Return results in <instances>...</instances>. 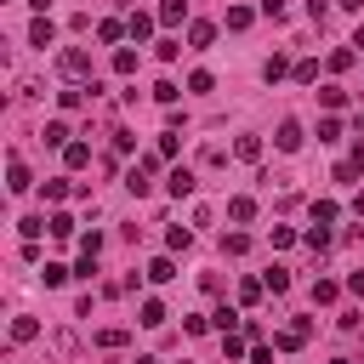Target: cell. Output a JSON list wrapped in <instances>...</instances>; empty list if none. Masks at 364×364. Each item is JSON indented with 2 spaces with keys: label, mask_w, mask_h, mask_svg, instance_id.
<instances>
[{
  "label": "cell",
  "mask_w": 364,
  "mask_h": 364,
  "mask_svg": "<svg viewBox=\"0 0 364 364\" xmlns=\"http://www.w3.org/2000/svg\"><path fill=\"white\" fill-rule=\"evenodd\" d=\"M40 279H46V284H51V290H57V284H63V279H68V267H63V262H46V273H40Z\"/></svg>",
  "instance_id": "d6a6232c"
},
{
  "label": "cell",
  "mask_w": 364,
  "mask_h": 364,
  "mask_svg": "<svg viewBox=\"0 0 364 364\" xmlns=\"http://www.w3.org/2000/svg\"><path fill=\"white\" fill-rule=\"evenodd\" d=\"M273 142H279L284 154H296V148H301V125H296V119H279V131H273Z\"/></svg>",
  "instance_id": "277c9868"
},
{
  "label": "cell",
  "mask_w": 364,
  "mask_h": 364,
  "mask_svg": "<svg viewBox=\"0 0 364 364\" xmlns=\"http://www.w3.org/2000/svg\"><path fill=\"white\" fill-rule=\"evenodd\" d=\"M336 216H341V210H336V205H330V199H313V222H318V228H330V222H336Z\"/></svg>",
  "instance_id": "7402d4cb"
},
{
  "label": "cell",
  "mask_w": 364,
  "mask_h": 364,
  "mask_svg": "<svg viewBox=\"0 0 364 364\" xmlns=\"http://www.w3.org/2000/svg\"><path fill=\"white\" fill-rule=\"evenodd\" d=\"M318 102H324V108H341L347 91H341V85H318Z\"/></svg>",
  "instance_id": "4316f807"
},
{
  "label": "cell",
  "mask_w": 364,
  "mask_h": 364,
  "mask_svg": "<svg viewBox=\"0 0 364 364\" xmlns=\"http://www.w3.org/2000/svg\"><path fill=\"white\" fill-rule=\"evenodd\" d=\"M154 154H159V159H176V136H171V131H165V136H159V142H154Z\"/></svg>",
  "instance_id": "e575fe53"
},
{
  "label": "cell",
  "mask_w": 364,
  "mask_h": 364,
  "mask_svg": "<svg viewBox=\"0 0 364 364\" xmlns=\"http://www.w3.org/2000/svg\"><path fill=\"white\" fill-rule=\"evenodd\" d=\"M6 188H11V193H28V188H34V176H28V165H23L17 154L6 159Z\"/></svg>",
  "instance_id": "3957f363"
},
{
  "label": "cell",
  "mask_w": 364,
  "mask_h": 364,
  "mask_svg": "<svg viewBox=\"0 0 364 364\" xmlns=\"http://www.w3.org/2000/svg\"><path fill=\"white\" fill-rule=\"evenodd\" d=\"M57 68H63V74H68V80H91V57H85V51H80V46H68V51H63V57H57Z\"/></svg>",
  "instance_id": "6da1fadb"
},
{
  "label": "cell",
  "mask_w": 364,
  "mask_h": 364,
  "mask_svg": "<svg viewBox=\"0 0 364 364\" xmlns=\"http://www.w3.org/2000/svg\"><path fill=\"white\" fill-rule=\"evenodd\" d=\"M34 336H40V324H34L28 313H17V318H11V347H23V341H34Z\"/></svg>",
  "instance_id": "5b68a950"
},
{
  "label": "cell",
  "mask_w": 364,
  "mask_h": 364,
  "mask_svg": "<svg viewBox=\"0 0 364 364\" xmlns=\"http://www.w3.org/2000/svg\"><path fill=\"white\" fill-rule=\"evenodd\" d=\"M262 74H267V80H279V74H290V57H284V51H273V57L262 63Z\"/></svg>",
  "instance_id": "44dd1931"
},
{
  "label": "cell",
  "mask_w": 364,
  "mask_h": 364,
  "mask_svg": "<svg viewBox=\"0 0 364 364\" xmlns=\"http://www.w3.org/2000/svg\"><path fill=\"white\" fill-rule=\"evenodd\" d=\"M165 188H171V193H176V199H188V193H193V171H188V165H176V171H171V182H165Z\"/></svg>",
  "instance_id": "ba28073f"
},
{
  "label": "cell",
  "mask_w": 364,
  "mask_h": 364,
  "mask_svg": "<svg viewBox=\"0 0 364 364\" xmlns=\"http://www.w3.org/2000/svg\"><path fill=\"white\" fill-rule=\"evenodd\" d=\"M330 364H353V358H330Z\"/></svg>",
  "instance_id": "ee69618b"
},
{
  "label": "cell",
  "mask_w": 364,
  "mask_h": 364,
  "mask_svg": "<svg viewBox=\"0 0 364 364\" xmlns=\"http://www.w3.org/2000/svg\"><path fill=\"white\" fill-rule=\"evenodd\" d=\"M233 154H239L245 165H256V159H262V136H239V142H233Z\"/></svg>",
  "instance_id": "8fae6325"
},
{
  "label": "cell",
  "mask_w": 364,
  "mask_h": 364,
  "mask_svg": "<svg viewBox=\"0 0 364 364\" xmlns=\"http://www.w3.org/2000/svg\"><path fill=\"white\" fill-rule=\"evenodd\" d=\"M336 6H347V11H364V0H336Z\"/></svg>",
  "instance_id": "60d3db41"
},
{
  "label": "cell",
  "mask_w": 364,
  "mask_h": 364,
  "mask_svg": "<svg viewBox=\"0 0 364 364\" xmlns=\"http://www.w3.org/2000/svg\"><path fill=\"white\" fill-rule=\"evenodd\" d=\"M51 40H57L51 17H34V23H28V46H51Z\"/></svg>",
  "instance_id": "8992f818"
},
{
  "label": "cell",
  "mask_w": 364,
  "mask_h": 364,
  "mask_svg": "<svg viewBox=\"0 0 364 364\" xmlns=\"http://www.w3.org/2000/svg\"><path fill=\"white\" fill-rule=\"evenodd\" d=\"M63 159H68V171H80V165H91V148H85V142H68Z\"/></svg>",
  "instance_id": "e0dca14e"
},
{
  "label": "cell",
  "mask_w": 364,
  "mask_h": 364,
  "mask_svg": "<svg viewBox=\"0 0 364 364\" xmlns=\"http://www.w3.org/2000/svg\"><path fill=\"white\" fill-rule=\"evenodd\" d=\"M119 34H125V23H114V17H108V23H97V40H102V46H114Z\"/></svg>",
  "instance_id": "484cf974"
},
{
  "label": "cell",
  "mask_w": 364,
  "mask_h": 364,
  "mask_svg": "<svg viewBox=\"0 0 364 364\" xmlns=\"http://www.w3.org/2000/svg\"><path fill=\"white\" fill-rule=\"evenodd\" d=\"M228 216H233V222H250V216H256V199H250V193L228 199Z\"/></svg>",
  "instance_id": "7c38bea8"
},
{
  "label": "cell",
  "mask_w": 364,
  "mask_h": 364,
  "mask_svg": "<svg viewBox=\"0 0 364 364\" xmlns=\"http://www.w3.org/2000/svg\"><path fill=\"white\" fill-rule=\"evenodd\" d=\"M318 142H341V119H318Z\"/></svg>",
  "instance_id": "1f68e13d"
},
{
  "label": "cell",
  "mask_w": 364,
  "mask_h": 364,
  "mask_svg": "<svg viewBox=\"0 0 364 364\" xmlns=\"http://www.w3.org/2000/svg\"><path fill=\"white\" fill-rule=\"evenodd\" d=\"M80 256H102V233H85L80 239Z\"/></svg>",
  "instance_id": "74e56055"
},
{
  "label": "cell",
  "mask_w": 364,
  "mask_h": 364,
  "mask_svg": "<svg viewBox=\"0 0 364 364\" xmlns=\"http://www.w3.org/2000/svg\"><path fill=\"white\" fill-rule=\"evenodd\" d=\"M40 136H46V148H68V125H63V119H51Z\"/></svg>",
  "instance_id": "2e32d148"
},
{
  "label": "cell",
  "mask_w": 364,
  "mask_h": 364,
  "mask_svg": "<svg viewBox=\"0 0 364 364\" xmlns=\"http://www.w3.org/2000/svg\"><path fill=\"white\" fill-rule=\"evenodd\" d=\"M165 245H171V250H188V245H193V233H188V228H171V239H165Z\"/></svg>",
  "instance_id": "8d00e7d4"
},
{
  "label": "cell",
  "mask_w": 364,
  "mask_h": 364,
  "mask_svg": "<svg viewBox=\"0 0 364 364\" xmlns=\"http://www.w3.org/2000/svg\"><path fill=\"white\" fill-rule=\"evenodd\" d=\"M330 245H336V239H330V228H318V222H313V228H307V250H330Z\"/></svg>",
  "instance_id": "603a6c76"
},
{
  "label": "cell",
  "mask_w": 364,
  "mask_h": 364,
  "mask_svg": "<svg viewBox=\"0 0 364 364\" xmlns=\"http://www.w3.org/2000/svg\"><path fill=\"white\" fill-rule=\"evenodd\" d=\"M290 74H296V85H313V80H318V63H296Z\"/></svg>",
  "instance_id": "4dcf8cb0"
},
{
  "label": "cell",
  "mask_w": 364,
  "mask_h": 364,
  "mask_svg": "<svg viewBox=\"0 0 364 364\" xmlns=\"http://www.w3.org/2000/svg\"><path fill=\"white\" fill-rule=\"evenodd\" d=\"M353 46H364V23H358V34H353Z\"/></svg>",
  "instance_id": "7bdbcfd3"
},
{
  "label": "cell",
  "mask_w": 364,
  "mask_h": 364,
  "mask_svg": "<svg viewBox=\"0 0 364 364\" xmlns=\"http://www.w3.org/2000/svg\"><path fill=\"white\" fill-rule=\"evenodd\" d=\"M210 40H216V23H188V46L193 51H205Z\"/></svg>",
  "instance_id": "52a82bcc"
},
{
  "label": "cell",
  "mask_w": 364,
  "mask_h": 364,
  "mask_svg": "<svg viewBox=\"0 0 364 364\" xmlns=\"http://www.w3.org/2000/svg\"><path fill=\"white\" fill-rule=\"evenodd\" d=\"M114 74H136V51H131V46L114 51Z\"/></svg>",
  "instance_id": "ffe728a7"
},
{
  "label": "cell",
  "mask_w": 364,
  "mask_h": 364,
  "mask_svg": "<svg viewBox=\"0 0 364 364\" xmlns=\"http://www.w3.org/2000/svg\"><path fill=\"white\" fill-rule=\"evenodd\" d=\"M222 250H228V256H245L250 239H245V233H222Z\"/></svg>",
  "instance_id": "83f0119b"
},
{
  "label": "cell",
  "mask_w": 364,
  "mask_h": 364,
  "mask_svg": "<svg viewBox=\"0 0 364 364\" xmlns=\"http://www.w3.org/2000/svg\"><path fill=\"white\" fill-rule=\"evenodd\" d=\"M182 17H188V0H159V23L165 28H176Z\"/></svg>",
  "instance_id": "30bf717a"
},
{
  "label": "cell",
  "mask_w": 364,
  "mask_h": 364,
  "mask_svg": "<svg viewBox=\"0 0 364 364\" xmlns=\"http://www.w3.org/2000/svg\"><path fill=\"white\" fill-rule=\"evenodd\" d=\"M148 28H154V17H148V11H131V23H125V34H131V40H148Z\"/></svg>",
  "instance_id": "9a60e30c"
},
{
  "label": "cell",
  "mask_w": 364,
  "mask_h": 364,
  "mask_svg": "<svg viewBox=\"0 0 364 364\" xmlns=\"http://www.w3.org/2000/svg\"><path fill=\"white\" fill-rule=\"evenodd\" d=\"M68 233H74V222H68V216L57 210V216H51V239H68Z\"/></svg>",
  "instance_id": "d590c367"
},
{
  "label": "cell",
  "mask_w": 364,
  "mask_h": 364,
  "mask_svg": "<svg viewBox=\"0 0 364 364\" xmlns=\"http://www.w3.org/2000/svg\"><path fill=\"white\" fill-rule=\"evenodd\" d=\"M17 233H23V239H40V233H51V222H46V216H23Z\"/></svg>",
  "instance_id": "ac0fdd59"
},
{
  "label": "cell",
  "mask_w": 364,
  "mask_h": 364,
  "mask_svg": "<svg viewBox=\"0 0 364 364\" xmlns=\"http://www.w3.org/2000/svg\"><path fill=\"white\" fill-rule=\"evenodd\" d=\"M250 17H256L250 6H228V28H233V34H239V28H250Z\"/></svg>",
  "instance_id": "d6986e66"
},
{
  "label": "cell",
  "mask_w": 364,
  "mask_h": 364,
  "mask_svg": "<svg viewBox=\"0 0 364 364\" xmlns=\"http://www.w3.org/2000/svg\"><path fill=\"white\" fill-rule=\"evenodd\" d=\"M313 301L330 307V301H336V284H330V279H313Z\"/></svg>",
  "instance_id": "f1b7e54d"
},
{
  "label": "cell",
  "mask_w": 364,
  "mask_h": 364,
  "mask_svg": "<svg viewBox=\"0 0 364 364\" xmlns=\"http://www.w3.org/2000/svg\"><path fill=\"white\" fill-rule=\"evenodd\" d=\"M148 279H154V284L176 279V262H171V256H154V262H148Z\"/></svg>",
  "instance_id": "4fadbf2b"
},
{
  "label": "cell",
  "mask_w": 364,
  "mask_h": 364,
  "mask_svg": "<svg viewBox=\"0 0 364 364\" xmlns=\"http://www.w3.org/2000/svg\"><path fill=\"white\" fill-rule=\"evenodd\" d=\"M245 341H250V336H233V330H222V353H228V358H245Z\"/></svg>",
  "instance_id": "d4e9b609"
},
{
  "label": "cell",
  "mask_w": 364,
  "mask_h": 364,
  "mask_svg": "<svg viewBox=\"0 0 364 364\" xmlns=\"http://www.w3.org/2000/svg\"><path fill=\"white\" fill-rule=\"evenodd\" d=\"M262 284H267V290H273V296H284V290H290V267H273V273H267V279H262Z\"/></svg>",
  "instance_id": "cb8c5ba5"
},
{
  "label": "cell",
  "mask_w": 364,
  "mask_h": 364,
  "mask_svg": "<svg viewBox=\"0 0 364 364\" xmlns=\"http://www.w3.org/2000/svg\"><path fill=\"white\" fill-rule=\"evenodd\" d=\"M262 290H267L262 279H245V284H239V301H262Z\"/></svg>",
  "instance_id": "836d02e7"
},
{
  "label": "cell",
  "mask_w": 364,
  "mask_h": 364,
  "mask_svg": "<svg viewBox=\"0 0 364 364\" xmlns=\"http://www.w3.org/2000/svg\"><path fill=\"white\" fill-rule=\"evenodd\" d=\"M262 17H273V23H279V17H284V0H262Z\"/></svg>",
  "instance_id": "f35d334b"
},
{
  "label": "cell",
  "mask_w": 364,
  "mask_h": 364,
  "mask_svg": "<svg viewBox=\"0 0 364 364\" xmlns=\"http://www.w3.org/2000/svg\"><path fill=\"white\" fill-rule=\"evenodd\" d=\"M307 336H313V324H307V318H290V324L279 330V353H296Z\"/></svg>",
  "instance_id": "7a4b0ae2"
},
{
  "label": "cell",
  "mask_w": 364,
  "mask_h": 364,
  "mask_svg": "<svg viewBox=\"0 0 364 364\" xmlns=\"http://www.w3.org/2000/svg\"><path fill=\"white\" fill-rule=\"evenodd\" d=\"M210 318H216V330H239V324H245V318H239V313H233V307H216V313H210Z\"/></svg>",
  "instance_id": "f546056e"
},
{
  "label": "cell",
  "mask_w": 364,
  "mask_h": 364,
  "mask_svg": "<svg viewBox=\"0 0 364 364\" xmlns=\"http://www.w3.org/2000/svg\"><path fill=\"white\" fill-rule=\"evenodd\" d=\"M353 210H358V216H364V193H358V199H353Z\"/></svg>",
  "instance_id": "b9f144b4"
},
{
  "label": "cell",
  "mask_w": 364,
  "mask_h": 364,
  "mask_svg": "<svg viewBox=\"0 0 364 364\" xmlns=\"http://www.w3.org/2000/svg\"><path fill=\"white\" fill-rule=\"evenodd\" d=\"M353 165H358V171H364V136H358V142H353Z\"/></svg>",
  "instance_id": "ab89813d"
},
{
  "label": "cell",
  "mask_w": 364,
  "mask_h": 364,
  "mask_svg": "<svg viewBox=\"0 0 364 364\" xmlns=\"http://www.w3.org/2000/svg\"><path fill=\"white\" fill-rule=\"evenodd\" d=\"M125 341H131V336H125L119 324H108V330H97V347H102V353H119Z\"/></svg>",
  "instance_id": "9c48e42d"
},
{
  "label": "cell",
  "mask_w": 364,
  "mask_h": 364,
  "mask_svg": "<svg viewBox=\"0 0 364 364\" xmlns=\"http://www.w3.org/2000/svg\"><path fill=\"white\" fill-rule=\"evenodd\" d=\"M136 324L159 330V324H165V301H154V296H148V301H142V318H136Z\"/></svg>",
  "instance_id": "5bb4252c"
}]
</instances>
